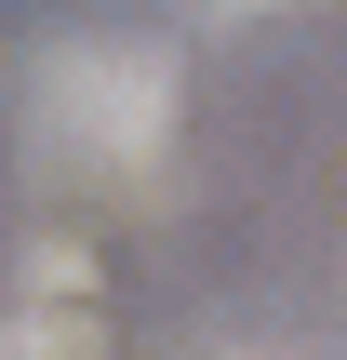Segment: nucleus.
I'll list each match as a JSON object with an SVG mask.
<instances>
[{"instance_id":"1","label":"nucleus","mask_w":347,"mask_h":360,"mask_svg":"<svg viewBox=\"0 0 347 360\" xmlns=\"http://www.w3.org/2000/svg\"><path fill=\"white\" fill-rule=\"evenodd\" d=\"M27 134L53 174H147L174 134V53L147 27H53L27 53Z\"/></svg>"}]
</instances>
